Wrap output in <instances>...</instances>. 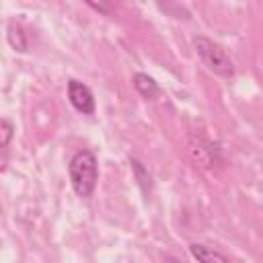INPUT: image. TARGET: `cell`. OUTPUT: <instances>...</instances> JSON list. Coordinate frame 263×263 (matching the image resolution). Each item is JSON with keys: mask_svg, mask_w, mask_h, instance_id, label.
I'll use <instances>...</instances> for the list:
<instances>
[{"mask_svg": "<svg viewBox=\"0 0 263 263\" xmlns=\"http://www.w3.org/2000/svg\"><path fill=\"white\" fill-rule=\"evenodd\" d=\"M134 86H136V90H138L144 99H154V97L160 92L156 80H154L152 76H148V74H142V72H138V74L134 76Z\"/></svg>", "mask_w": 263, "mask_h": 263, "instance_id": "obj_5", "label": "cell"}, {"mask_svg": "<svg viewBox=\"0 0 263 263\" xmlns=\"http://www.w3.org/2000/svg\"><path fill=\"white\" fill-rule=\"evenodd\" d=\"M12 134H14L12 123H10L8 119H2V148H6V146H8V142H10Z\"/></svg>", "mask_w": 263, "mask_h": 263, "instance_id": "obj_7", "label": "cell"}, {"mask_svg": "<svg viewBox=\"0 0 263 263\" xmlns=\"http://www.w3.org/2000/svg\"><path fill=\"white\" fill-rule=\"evenodd\" d=\"M70 183L72 189L76 191V195L80 197H88L95 191L97 185V177H99V168H97V156L90 150H80L72 156L70 166Z\"/></svg>", "mask_w": 263, "mask_h": 263, "instance_id": "obj_1", "label": "cell"}, {"mask_svg": "<svg viewBox=\"0 0 263 263\" xmlns=\"http://www.w3.org/2000/svg\"><path fill=\"white\" fill-rule=\"evenodd\" d=\"M68 99H70L72 107L84 115H90L95 111V97H92L90 88L78 80L68 82Z\"/></svg>", "mask_w": 263, "mask_h": 263, "instance_id": "obj_3", "label": "cell"}, {"mask_svg": "<svg viewBox=\"0 0 263 263\" xmlns=\"http://www.w3.org/2000/svg\"><path fill=\"white\" fill-rule=\"evenodd\" d=\"M189 251H191L193 259H197V263H230V259H226L222 253H218V251H214V249H210L205 245L193 242L189 247Z\"/></svg>", "mask_w": 263, "mask_h": 263, "instance_id": "obj_4", "label": "cell"}, {"mask_svg": "<svg viewBox=\"0 0 263 263\" xmlns=\"http://www.w3.org/2000/svg\"><path fill=\"white\" fill-rule=\"evenodd\" d=\"M193 47H195L197 55L201 58V62L208 66V70H212L214 74L224 76V78H230L234 74V66H232L230 58L212 39H208V37H195L193 39Z\"/></svg>", "mask_w": 263, "mask_h": 263, "instance_id": "obj_2", "label": "cell"}, {"mask_svg": "<svg viewBox=\"0 0 263 263\" xmlns=\"http://www.w3.org/2000/svg\"><path fill=\"white\" fill-rule=\"evenodd\" d=\"M132 166H134V171H136V175H138V179H140V185L146 189V181L150 183V175L142 168V162H138V160H132Z\"/></svg>", "mask_w": 263, "mask_h": 263, "instance_id": "obj_8", "label": "cell"}, {"mask_svg": "<svg viewBox=\"0 0 263 263\" xmlns=\"http://www.w3.org/2000/svg\"><path fill=\"white\" fill-rule=\"evenodd\" d=\"M6 31H8V33H6V39H8L10 47H12L14 51H27V37H25L23 27L16 25V23H8Z\"/></svg>", "mask_w": 263, "mask_h": 263, "instance_id": "obj_6", "label": "cell"}]
</instances>
